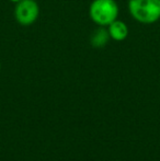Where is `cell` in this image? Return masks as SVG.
<instances>
[{"instance_id":"cell-1","label":"cell","mask_w":160,"mask_h":161,"mask_svg":"<svg viewBox=\"0 0 160 161\" xmlns=\"http://www.w3.org/2000/svg\"><path fill=\"white\" fill-rule=\"evenodd\" d=\"M128 12L135 21L152 24L160 20V0H128Z\"/></svg>"},{"instance_id":"cell-2","label":"cell","mask_w":160,"mask_h":161,"mask_svg":"<svg viewBox=\"0 0 160 161\" xmlns=\"http://www.w3.org/2000/svg\"><path fill=\"white\" fill-rule=\"evenodd\" d=\"M120 8L115 0H93L89 7V17L98 26L107 28L119 18Z\"/></svg>"},{"instance_id":"cell-3","label":"cell","mask_w":160,"mask_h":161,"mask_svg":"<svg viewBox=\"0 0 160 161\" xmlns=\"http://www.w3.org/2000/svg\"><path fill=\"white\" fill-rule=\"evenodd\" d=\"M40 15V6L35 0H21L14 7V19L20 25L29 26L36 22Z\"/></svg>"},{"instance_id":"cell-4","label":"cell","mask_w":160,"mask_h":161,"mask_svg":"<svg viewBox=\"0 0 160 161\" xmlns=\"http://www.w3.org/2000/svg\"><path fill=\"white\" fill-rule=\"evenodd\" d=\"M108 32H109L110 38L115 42H122V41L126 40L128 36V26L122 20L116 19L112 23L108 25Z\"/></svg>"},{"instance_id":"cell-5","label":"cell","mask_w":160,"mask_h":161,"mask_svg":"<svg viewBox=\"0 0 160 161\" xmlns=\"http://www.w3.org/2000/svg\"><path fill=\"white\" fill-rule=\"evenodd\" d=\"M111 38L105 26H99L90 35V44L94 48H103L107 46Z\"/></svg>"},{"instance_id":"cell-6","label":"cell","mask_w":160,"mask_h":161,"mask_svg":"<svg viewBox=\"0 0 160 161\" xmlns=\"http://www.w3.org/2000/svg\"><path fill=\"white\" fill-rule=\"evenodd\" d=\"M9 1H11V2H14V3H17V2L21 1V0H9Z\"/></svg>"},{"instance_id":"cell-7","label":"cell","mask_w":160,"mask_h":161,"mask_svg":"<svg viewBox=\"0 0 160 161\" xmlns=\"http://www.w3.org/2000/svg\"><path fill=\"white\" fill-rule=\"evenodd\" d=\"M0 70H1V63H0Z\"/></svg>"}]
</instances>
